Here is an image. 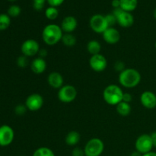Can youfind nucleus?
I'll list each match as a JSON object with an SVG mask.
<instances>
[{"label": "nucleus", "instance_id": "nucleus-1", "mask_svg": "<svg viewBox=\"0 0 156 156\" xmlns=\"http://www.w3.org/2000/svg\"><path fill=\"white\" fill-rule=\"evenodd\" d=\"M118 81L119 83L124 88H135L141 82V74L135 69H125L119 74Z\"/></svg>", "mask_w": 156, "mask_h": 156}, {"label": "nucleus", "instance_id": "nucleus-2", "mask_svg": "<svg viewBox=\"0 0 156 156\" xmlns=\"http://www.w3.org/2000/svg\"><path fill=\"white\" fill-rule=\"evenodd\" d=\"M63 34L62 28L58 24H47L42 31V39L47 45L53 46L62 41Z\"/></svg>", "mask_w": 156, "mask_h": 156}, {"label": "nucleus", "instance_id": "nucleus-3", "mask_svg": "<svg viewBox=\"0 0 156 156\" xmlns=\"http://www.w3.org/2000/svg\"><path fill=\"white\" fill-rule=\"evenodd\" d=\"M123 91L119 85L111 84L108 85L103 91V98L108 105L117 106L123 101Z\"/></svg>", "mask_w": 156, "mask_h": 156}, {"label": "nucleus", "instance_id": "nucleus-4", "mask_svg": "<svg viewBox=\"0 0 156 156\" xmlns=\"http://www.w3.org/2000/svg\"><path fill=\"white\" fill-rule=\"evenodd\" d=\"M105 150L104 142L99 138L88 140L84 148L85 156H101Z\"/></svg>", "mask_w": 156, "mask_h": 156}, {"label": "nucleus", "instance_id": "nucleus-5", "mask_svg": "<svg viewBox=\"0 0 156 156\" xmlns=\"http://www.w3.org/2000/svg\"><path fill=\"white\" fill-rule=\"evenodd\" d=\"M57 97L62 103H71L77 97V90L71 85H63L58 91Z\"/></svg>", "mask_w": 156, "mask_h": 156}, {"label": "nucleus", "instance_id": "nucleus-6", "mask_svg": "<svg viewBox=\"0 0 156 156\" xmlns=\"http://www.w3.org/2000/svg\"><path fill=\"white\" fill-rule=\"evenodd\" d=\"M153 147L151 136L149 134H143L140 136L136 140V151L141 153L142 155H145V154L152 152Z\"/></svg>", "mask_w": 156, "mask_h": 156}, {"label": "nucleus", "instance_id": "nucleus-7", "mask_svg": "<svg viewBox=\"0 0 156 156\" xmlns=\"http://www.w3.org/2000/svg\"><path fill=\"white\" fill-rule=\"evenodd\" d=\"M89 24L91 30L98 34H103L105 30L109 27L105 16L100 14L92 15L90 18Z\"/></svg>", "mask_w": 156, "mask_h": 156}, {"label": "nucleus", "instance_id": "nucleus-8", "mask_svg": "<svg viewBox=\"0 0 156 156\" xmlns=\"http://www.w3.org/2000/svg\"><path fill=\"white\" fill-rule=\"evenodd\" d=\"M15 139V131L9 125L0 126V146L6 147L11 145Z\"/></svg>", "mask_w": 156, "mask_h": 156}, {"label": "nucleus", "instance_id": "nucleus-9", "mask_svg": "<svg viewBox=\"0 0 156 156\" xmlns=\"http://www.w3.org/2000/svg\"><path fill=\"white\" fill-rule=\"evenodd\" d=\"M40 49L41 48L38 42L34 39L26 40L21 46V53L27 57H31L38 54Z\"/></svg>", "mask_w": 156, "mask_h": 156}, {"label": "nucleus", "instance_id": "nucleus-10", "mask_svg": "<svg viewBox=\"0 0 156 156\" xmlns=\"http://www.w3.org/2000/svg\"><path fill=\"white\" fill-rule=\"evenodd\" d=\"M89 66L91 69L97 73H101L105 70L108 66V61L105 56L101 53L92 55L89 59Z\"/></svg>", "mask_w": 156, "mask_h": 156}, {"label": "nucleus", "instance_id": "nucleus-11", "mask_svg": "<svg viewBox=\"0 0 156 156\" xmlns=\"http://www.w3.org/2000/svg\"><path fill=\"white\" fill-rule=\"evenodd\" d=\"M25 106L30 111H37L44 105V98L40 94H31L26 98Z\"/></svg>", "mask_w": 156, "mask_h": 156}, {"label": "nucleus", "instance_id": "nucleus-12", "mask_svg": "<svg viewBox=\"0 0 156 156\" xmlns=\"http://www.w3.org/2000/svg\"><path fill=\"white\" fill-rule=\"evenodd\" d=\"M140 102L144 108L154 109L156 108V94L151 91H145L140 96Z\"/></svg>", "mask_w": 156, "mask_h": 156}, {"label": "nucleus", "instance_id": "nucleus-13", "mask_svg": "<svg viewBox=\"0 0 156 156\" xmlns=\"http://www.w3.org/2000/svg\"><path fill=\"white\" fill-rule=\"evenodd\" d=\"M103 39L107 44H116L120 41V34L115 27H110L105 30V31L102 34Z\"/></svg>", "mask_w": 156, "mask_h": 156}, {"label": "nucleus", "instance_id": "nucleus-14", "mask_svg": "<svg viewBox=\"0 0 156 156\" xmlns=\"http://www.w3.org/2000/svg\"><path fill=\"white\" fill-rule=\"evenodd\" d=\"M78 26V21L75 17L66 16L62 19V23H61V28L64 34H72Z\"/></svg>", "mask_w": 156, "mask_h": 156}, {"label": "nucleus", "instance_id": "nucleus-15", "mask_svg": "<svg viewBox=\"0 0 156 156\" xmlns=\"http://www.w3.org/2000/svg\"><path fill=\"white\" fill-rule=\"evenodd\" d=\"M117 23L122 27H129L133 24L134 17L131 12L122 11L117 17Z\"/></svg>", "mask_w": 156, "mask_h": 156}, {"label": "nucleus", "instance_id": "nucleus-16", "mask_svg": "<svg viewBox=\"0 0 156 156\" xmlns=\"http://www.w3.org/2000/svg\"><path fill=\"white\" fill-rule=\"evenodd\" d=\"M47 82L50 87L56 89H59L63 86L64 80L62 75L58 72H52L47 77Z\"/></svg>", "mask_w": 156, "mask_h": 156}, {"label": "nucleus", "instance_id": "nucleus-17", "mask_svg": "<svg viewBox=\"0 0 156 156\" xmlns=\"http://www.w3.org/2000/svg\"><path fill=\"white\" fill-rule=\"evenodd\" d=\"M30 69L35 74H42L47 69V62L43 58L37 57L30 62Z\"/></svg>", "mask_w": 156, "mask_h": 156}, {"label": "nucleus", "instance_id": "nucleus-18", "mask_svg": "<svg viewBox=\"0 0 156 156\" xmlns=\"http://www.w3.org/2000/svg\"><path fill=\"white\" fill-rule=\"evenodd\" d=\"M80 134L77 131H70L67 133L66 136L65 142L68 146H75L79 143L80 141Z\"/></svg>", "mask_w": 156, "mask_h": 156}, {"label": "nucleus", "instance_id": "nucleus-19", "mask_svg": "<svg viewBox=\"0 0 156 156\" xmlns=\"http://www.w3.org/2000/svg\"><path fill=\"white\" fill-rule=\"evenodd\" d=\"M120 8L125 12H133L138 5V0H120Z\"/></svg>", "mask_w": 156, "mask_h": 156}, {"label": "nucleus", "instance_id": "nucleus-20", "mask_svg": "<svg viewBox=\"0 0 156 156\" xmlns=\"http://www.w3.org/2000/svg\"><path fill=\"white\" fill-rule=\"evenodd\" d=\"M101 50V45L98 41L91 40V41H88V44H87V50L91 56L100 53Z\"/></svg>", "mask_w": 156, "mask_h": 156}, {"label": "nucleus", "instance_id": "nucleus-21", "mask_svg": "<svg viewBox=\"0 0 156 156\" xmlns=\"http://www.w3.org/2000/svg\"><path fill=\"white\" fill-rule=\"evenodd\" d=\"M117 108V112L119 115L122 117H126L129 115L131 113V106L129 103L121 101L116 106Z\"/></svg>", "mask_w": 156, "mask_h": 156}, {"label": "nucleus", "instance_id": "nucleus-22", "mask_svg": "<svg viewBox=\"0 0 156 156\" xmlns=\"http://www.w3.org/2000/svg\"><path fill=\"white\" fill-rule=\"evenodd\" d=\"M11 24V18L8 14H0V31L7 30Z\"/></svg>", "mask_w": 156, "mask_h": 156}, {"label": "nucleus", "instance_id": "nucleus-23", "mask_svg": "<svg viewBox=\"0 0 156 156\" xmlns=\"http://www.w3.org/2000/svg\"><path fill=\"white\" fill-rule=\"evenodd\" d=\"M32 156H56L51 149L48 147H40L37 149Z\"/></svg>", "mask_w": 156, "mask_h": 156}, {"label": "nucleus", "instance_id": "nucleus-24", "mask_svg": "<svg viewBox=\"0 0 156 156\" xmlns=\"http://www.w3.org/2000/svg\"><path fill=\"white\" fill-rule=\"evenodd\" d=\"M62 44L66 47H73L76 44V38L73 34H63L62 37Z\"/></svg>", "mask_w": 156, "mask_h": 156}, {"label": "nucleus", "instance_id": "nucleus-25", "mask_svg": "<svg viewBox=\"0 0 156 156\" xmlns=\"http://www.w3.org/2000/svg\"><path fill=\"white\" fill-rule=\"evenodd\" d=\"M45 16L49 20H56L59 16V10L57 8L49 6L45 10Z\"/></svg>", "mask_w": 156, "mask_h": 156}, {"label": "nucleus", "instance_id": "nucleus-26", "mask_svg": "<svg viewBox=\"0 0 156 156\" xmlns=\"http://www.w3.org/2000/svg\"><path fill=\"white\" fill-rule=\"evenodd\" d=\"M21 12V9L20 6L17 5H12L9 8L7 11V14L10 18H16V17L19 16Z\"/></svg>", "mask_w": 156, "mask_h": 156}, {"label": "nucleus", "instance_id": "nucleus-27", "mask_svg": "<svg viewBox=\"0 0 156 156\" xmlns=\"http://www.w3.org/2000/svg\"><path fill=\"white\" fill-rule=\"evenodd\" d=\"M28 57L24 56V55L18 56V59H17V65L20 68H26L28 66Z\"/></svg>", "mask_w": 156, "mask_h": 156}, {"label": "nucleus", "instance_id": "nucleus-28", "mask_svg": "<svg viewBox=\"0 0 156 156\" xmlns=\"http://www.w3.org/2000/svg\"><path fill=\"white\" fill-rule=\"evenodd\" d=\"M47 0H33V8L36 11H41L44 9Z\"/></svg>", "mask_w": 156, "mask_h": 156}, {"label": "nucleus", "instance_id": "nucleus-29", "mask_svg": "<svg viewBox=\"0 0 156 156\" xmlns=\"http://www.w3.org/2000/svg\"><path fill=\"white\" fill-rule=\"evenodd\" d=\"M27 110L25 105H18L15 108V113L16 114V115L22 116L25 114Z\"/></svg>", "mask_w": 156, "mask_h": 156}, {"label": "nucleus", "instance_id": "nucleus-30", "mask_svg": "<svg viewBox=\"0 0 156 156\" xmlns=\"http://www.w3.org/2000/svg\"><path fill=\"white\" fill-rule=\"evenodd\" d=\"M105 18H106V21L108 22V27H114V24L117 23V18L116 17L111 14H108V15H105Z\"/></svg>", "mask_w": 156, "mask_h": 156}, {"label": "nucleus", "instance_id": "nucleus-31", "mask_svg": "<svg viewBox=\"0 0 156 156\" xmlns=\"http://www.w3.org/2000/svg\"><path fill=\"white\" fill-rule=\"evenodd\" d=\"M114 69H115L116 71L119 72V73H121L122 71H123L125 69L124 62L120 60L116 62L115 64H114Z\"/></svg>", "mask_w": 156, "mask_h": 156}, {"label": "nucleus", "instance_id": "nucleus-32", "mask_svg": "<svg viewBox=\"0 0 156 156\" xmlns=\"http://www.w3.org/2000/svg\"><path fill=\"white\" fill-rule=\"evenodd\" d=\"M64 1H65V0H47L49 5L52 6V7H56V8L60 6L64 2Z\"/></svg>", "mask_w": 156, "mask_h": 156}, {"label": "nucleus", "instance_id": "nucleus-33", "mask_svg": "<svg viewBox=\"0 0 156 156\" xmlns=\"http://www.w3.org/2000/svg\"><path fill=\"white\" fill-rule=\"evenodd\" d=\"M72 156H85L84 149H82L79 147L74 148L72 152Z\"/></svg>", "mask_w": 156, "mask_h": 156}, {"label": "nucleus", "instance_id": "nucleus-34", "mask_svg": "<svg viewBox=\"0 0 156 156\" xmlns=\"http://www.w3.org/2000/svg\"><path fill=\"white\" fill-rule=\"evenodd\" d=\"M133 100V97L131 95V94L129 93H123V101H122L126 102V103H130Z\"/></svg>", "mask_w": 156, "mask_h": 156}, {"label": "nucleus", "instance_id": "nucleus-35", "mask_svg": "<svg viewBox=\"0 0 156 156\" xmlns=\"http://www.w3.org/2000/svg\"><path fill=\"white\" fill-rule=\"evenodd\" d=\"M47 53H48V52H47V50H46V49H44V48L40 49L39 52H38V55H39V57L43 58V59H44V58L47 56Z\"/></svg>", "mask_w": 156, "mask_h": 156}, {"label": "nucleus", "instance_id": "nucleus-36", "mask_svg": "<svg viewBox=\"0 0 156 156\" xmlns=\"http://www.w3.org/2000/svg\"><path fill=\"white\" fill-rule=\"evenodd\" d=\"M113 8L114 9H117V8H120V0H113L111 2Z\"/></svg>", "mask_w": 156, "mask_h": 156}, {"label": "nucleus", "instance_id": "nucleus-37", "mask_svg": "<svg viewBox=\"0 0 156 156\" xmlns=\"http://www.w3.org/2000/svg\"><path fill=\"white\" fill-rule=\"evenodd\" d=\"M151 139H152V144H153L154 147L156 148V131L155 132H153L152 134H151Z\"/></svg>", "mask_w": 156, "mask_h": 156}, {"label": "nucleus", "instance_id": "nucleus-38", "mask_svg": "<svg viewBox=\"0 0 156 156\" xmlns=\"http://www.w3.org/2000/svg\"><path fill=\"white\" fill-rule=\"evenodd\" d=\"M130 156H143V155H142L141 153H140L139 152H137V151H135V152L131 153Z\"/></svg>", "mask_w": 156, "mask_h": 156}, {"label": "nucleus", "instance_id": "nucleus-39", "mask_svg": "<svg viewBox=\"0 0 156 156\" xmlns=\"http://www.w3.org/2000/svg\"><path fill=\"white\" fill-rule=\"evenodd\" d=\"M143 156H156V152H150L149 153H146L145 155H143Z\"/></svg>", "mask_w": 156, "mask_h": 156}, {"label": "nucleus", "instance_id": "nucleus-40", "mask_svg": "<svg viewBox=\"0 0 156 156\" xmlns=\"http://www.w3.org/2000/svg\"><path fill=\"white\" fill-rule=\"evenodd\" d=\"M153 15H154V17H155V18L156 19V9H155V10H154V13H153Z\"/></svg>", "mask_w": 156, "mask_h": 156}, {"label": "nucleus", "instance_id": "nucleus-41", "mask_svg": "<svg viewBox=\"0 0 156 156\" xmlns=\"http://www.w3.org/2000/svg\"><path fill=\"white\" fill-rule=\"evenodd\" d=\"M9 1H10V2H14V1H16V0H9Z\"/></svg>", "mask_w": 156, "mask_h": 156}, {"label": "nucleus", "instance_id": "nucleus-42", "mask_svg": "<svg viewBox=\"0 0 156 156\" xmlns=\"http://www.w3.org/2000/svg\"><path fill=\"white\" fill-rule=\"evenodd\" d=\"M155 49H156V42H155Z\"/></svg>", "mask_w": 156, "mask_h": 156}, {"label": "nucleus", "instance_id": "nucleus-43", "mask_svg": "<svg viewBox=\"0 0 156 156\" xmlns=\"http://www.w3.org/2000/svg\"><path fill=\"white\" fill-rule=\"evenodd\" d=\"M21 156H25V155H21Z\"/></svg>", "mask_w": 156, "mask_h": 156}]
</instances>
